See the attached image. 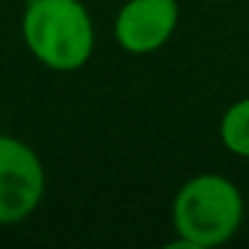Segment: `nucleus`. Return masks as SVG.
Here are the masks:
<instances>
[{"instance_id":"obj_1","label":"nucleus","mask_w":249,"mask_h":249,"mask_svg":"<svg viewBox=\"0 0 249 249\" xmlns=\"http://www.w3.org/2000/svg\"><path fill=\"white\" fill-rule=\"evenodd\" d=\"M22 40L38 65L54 72H75L91 59L97 33L81 0H27Z\"/></svg>"},{"instance_id":"obj_2","label":"nucleus","mask_w":249,"mask_h":249,"mask_svg":"<svg viewBox=\"0 0 249 249\" xmlns=\"http://www.w3.org/2000/svg\"><path fill=\"white\" fill-rule=\"evenodd\" d=\"M244 220V196L222 174L190 177L172 201V225L177 241L172 247L212 249L231 241Z\"/></svg>"},{"instance_id":"obj_3","label":"nucleus","mask_w":249,"mask_h":249,"mask_svg":"<svg viewBox=\"0 0 249 249\" xmlns=\"http://www.w3.org/2000/svg\"><path fill=\"white\" fill-rule=\"evenodd\" d=\"M46 169L33 145L0 134V225H17L40 206Z\"/></svg>"},{"instance_id":"obj_4","label":"nucleus","mask_w":249,"mask_h":249,"mask_svg":"<svg viewBox=\"0 0 249 249\" xmlns=\"http://www.w3.org/2000/svg\"><path fill=\"white\" fill-rule=\"evenodd\" d=\"M179 24L177 0H126L113 24L115 43L126 54L145 56L163 49Z\"/></svg>"},{"instance_id":"obj_5","label":"nucleus","mask_w":249,"mask_h":249,"mask_svg":"<svg viewBox=\"0 0 249 249\" xmlns=\"http://www.w3.org/2000/svg\"><path fill=\"white\" fill-rule=\"evenodd\" d=\"M220 140L225 145V150H231L233 156L249 158V97L233 102L222 113Z\"/></svg>"},{"instance_id":"obj_6","label":"nucleus","mask_w":249,"mask_h":249,"mask_svg":"<svg viewBox=\"0 0 249 249\" xmlns=\"http://www.w3.org/2000/svg\"><path fill=\"white\" fill-rule=\"evenodd\" d=\"M217 3H220V0H217Z\"/></svg>"}]
</instances>
